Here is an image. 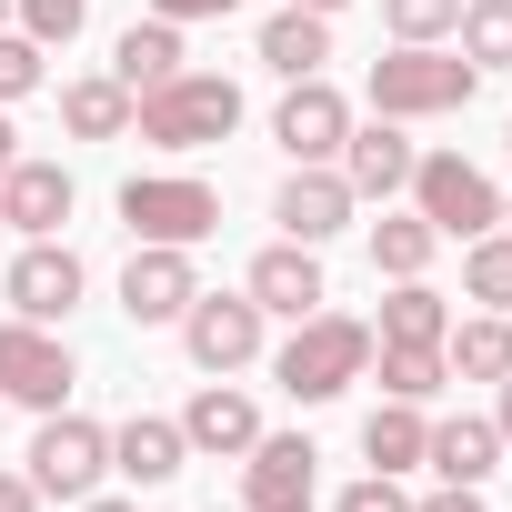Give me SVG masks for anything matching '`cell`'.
<instances>
[{"instance_id": "cell-46", "label": "cell", "mask_w": 512, "mask_h": 512, "mask_svg": "<svg viewBox=\"0 0 512 512\" xmlns=\"http://www.w3.org/2000/svg\"><path fill=\"white\" fill-rule=\"evenodd\" d=\"M0 412H11V402H0Z\"/></svg>"}, {"instance_id": "cell-34", "label": "cell", "mask_w": 512, "mask_h": 512, "mask_svg": "<svg viewBox=\"0 0 512 512\" xmlns=\"http://www.w3.org/2000/svg\"><path fill=\"white\" fill-rule=\"evenodd\" d=\"M231 11H241V0H151V21H181V31L191 21H231Z\"/></svg>"}, {"instance_id": "cell-26", "label": "cell", "mask_w": 512, "mask_h": 512, "mask_svg": "<svg viewBox=\"0 0 512 512\" xmlns=\"http://www.w3.org/2000/svg\"><path fill=\"white\" fill-rule=\"evenodd\" d=\"M422 442H432V412L422 402H372L362 412V462L372 472H422Z\"/></svg>"}, {"instance_id": "cell-43", "label": "cell", "mask_w": 512, "mask_h": 512, "mask_svg": "<svg viewBox=\"0 0 512 512\" xmlns=\"http://www.w3.org/2000/svg\"><path fill=\"white\" fill-rule=\"evenodd\" d=\"M502 151H512V121H502Z\"/></svg>"}, {"instance_id": "cell-12", "label": "cell", "mask_w": 512, "mask_h": 512, "mask_svg": "<svg viewBox=\"0 0 512 512\" xmlns=\"http://www.w3.org/2000/svg\"><path fill=\"white\" fill-rule=\"evenodd\" d=\"M272 141H282V161H342V141H352V101H342V81H332V71L282 81V101H272Z\"/></svg>"}, {"instance_id": "cell-25", "label": "cell", "mask_w": 512, "mask_h": 512, "mask_svg": "<svg viewBox=\"0 0 512 512\" xmlns=\"http://www.w3.org/2000/svg\"><path fill=\"white\" fill-rule=\"evenodd\" d=\"M432 262H442V231H432L412 201H402V211L382 201V221H372V272H382V282H422Z\"/></svg>"}, {"instance_id": "cell-33", "label": "cell", "mask_w": 512, "mask_h": 512, "mask_svg": "<svg viewBox=\"0 0 512 512\" xmlns=\"http://www.w3.org/2000/svg\"><path fill=\"white\" fill-rule=\"evenodd\" d=\"M332 512H412V492H402V472H362L332 492Z\"/></svg>"}, {"instance_id": "cell-45", "label": "cell", "mask_w": 512, "mask_h": 512, "mask_svg": "<svg viewBox=\"0 0 512 512\" xmlns=\"http://www.w3.org/2000/svg\"><path fill=\"white\" fill-rule=\"evenodd\" d=\"M0 241H11V221H0Z\"/></svg>"}, {"instance_id": "cell-8", "label": "cell", "mask_w": 512, "mask_h": 512, "mask_svg": "<svg viewBox=\"0 0 512 512\" xmlns=\"http://www.w3.org/2000/svg\"><path fill=\"white\" fill-rule=\"evenodd\" d=\"M81 392V352L51 332V322H0V402H21V412H61Z\"/></svg>"}, {"instance_id": "cell-5", "label": "cell", "mask_w": 512, "mask_h": 512, "mask_svg": "<svg viewBox=\"0 0 512 512\" xmlns=\"http://www.w3.org/2000/svg\"><path fill=\"white\" fill-rule=\"evenodd\" d=\"M171 332H181V352H191V372H201V382L251 372V362L272 352V312L251 302V292H191V312H181Z\"/></svg>"}, {"instance_id": "cell-20", "label": "cell", "mask_w": 512, "mask_h": 512, "mask_svg": "<svg viewBox=\"0 0 512 512\" xmlns=\"http://www.w3.org/2000/svg\"><path fill=\"white\" fill-rule=\"evenodd\" d=\"M422 472H432V482H472V492H482V482L502 472V432H492V412H442V422H432V442H422Z\"/></svg>"}, {"instance_id": "cell-4", "label": "cell", "mask_w": 512, "mask_h": 512, "mask_svg": "<svg viewBox=\"0 0 512 512\" xmlns=\"http://www.w3.org/2000/svg\"><path fill=\"white\" fill-rule=\"evenodd\" d=\"M111 211H121L131 241H171V251H201V241L221 231V191H211L201 171H131Z\"/></svg>"}, {"instance_id": "cell-27", "label": "cell", "mask_w": 512, "mask_h": 512, "mask_svg": "<svg viewBox=\"0 0 512 512\" xmlns=\"http://www.w3.org/2000/svg\"><path fill=\"white\" fill-rule=\"evenodd\" d=\"M362 382H382V402H442V382H452V362L442 352H412V342H372V372Z\"/></svg>"}, {"instance_id": "cell-22", "label": "cell", "mask_w": 512, "mask_h": 512, "mask_svg": "<svg viewBox=\"0 0 512 512\" xmlns=\"http://www.w3.org/2000/svg\"><path fill=\"white\" fill-rule=\"evenodd\" d=\"M61 131L71 141H131V91L111 71H71L61 81Z\"/></svg>"}, {"instance_id": "cell-23", "label": "cell", "mask_w": 512, "mask_h": 512, "mask_svg": "<svg viewBox=\"0 0 512 512\" xmlns=\"http://www.w3.org/2000/svg\"><path fill=\"white\" fill-rule=\"evenodd\" d=\"M442 332H452V302L432 292V272H422V282H392V292H382V312H372V342H412V352H442Z\"/></svg>"}, {"instance_id": "cell-42", "label": "cell", "mask_w": 512, "mask_h": 512, "mask_svg": "<svg viewBox=\"0 0 512 512\" xmlns=\"http://www.w3.org/2000/svg\"><path fill=\"white\" fill-rule=\"evenodd\" d=\"M0 31H11V0H0Z\"/></svg>"}, {"instance_id": "cell-40", "label": "cell", "mask_w": 512, "mask_h": 512, "mask_svg": "<svg viewBox=\"0 0 512 512\" xmlns=\"http://www.w3.org/2000/svg\"><path fill=\"white\" fill-rule=\"evenodd\" d=\"M292 11H322V21H342V11H352V0H292Z\"/></svg>"}, {"instance_id": "cell-37", "label": "cell", "mask_w": 512, "mask_h": 512, "mask_svg": "<svg viewBox=\"0 0 512 512\" xmlns=\"http://www.w3.org/2000/svg\"><path fill=\"white\" fill-rule=\"evenodd\" d=\"M492 432H502V462H512V372L492 382Z\"/></svg>"}, {"instance_id": "cell-35", "label": "cell", "mask_w": 512, "mask_h": 512, "mask_svg": "<svg viewBox=\"0 0 512 512\" xmlns=\"http://www.w3.org/2000/svg\"><path fill=\"white\" fill-rule=\"evenodd\" d=\"M0 512H51V502H41V482H31V472L0 462Z\"/></svg>"}, {"instance_id": "cell-19", "label": "cell", "mask_w": 512, "mask_h": 512, "mask_svg": "<svg viewBox=\"0 0 512 512\" xmlns=\"http://www.w3.org/2000/svg\"><path fill=\"white\" fill-rule=\"evenodd\" d=\"M251 61H262L272 81H312V71H332V21H322V11H292V0H272L262 31H251Z\"/></svg>"}, {"instance_id": "cell-11", "label": "cell", "mask_w": 512, "mask_h": 512, "mask_svg": "<svg viewBox=\"0 0 512 512\" xmlns=\"http://www.w3.org/2000/svg\"><path fill=\"white\" fill-rule=\"evenodd\" d=\"M191 292H201V262H191V251L131 241V262H121V322H131V332H171V322L191 312Z\"/></svg>"}, {"instance_id": "cell-39", "label": "cell", "mask_w": 512, "mask_h": 512, "mask_svg": "<svg viewBox=\"0 0 512 512\" xmlns=\"http://www.w3.org/2000/svg\"><path fill=\"white\" fill-rule=\"evenodd\" d=\"M21 161V131H11V111H0V171H11Z\"/></svg>"}, {"instance_id": "cell-18", "label": "cell", "mask_w": 512, "mask_h": 512, "mask_svg": "<svg viewBox=\"0 0 512 512\" xmlns=\"http://www.w3.org/2000/svg\"><path fill=\"white\" fill-rule=\"evenodd\" d=\"M111 472H121L131 492H161V482H181V472H191V442H181V422H171V412H131V422H111Z\"/></svg>"}, {"instance_id": "cell-10", "label": "cell", "mask_w": 512, "mask_h": 512, "mask_svg": "<svg viewBox=\"0 0 512 512\" xmlns=\"http://www.w3.org/2000/svg\"><path fill=\"white\" fill-rule=\"evenodd\" d=\"M322 502V452L312 432H262L241 452V512H312Z\"/></svg>"}, {"instance_id": "cell-14", "label": "cell", "mask_w": 512, "mask_h": 512, "mask_svg": "<svg viewBox=\"0 0 512 512\" xmlns=\"http://www.w3.org/2000/svg\"><path fill=\"white\" fill-rule=\"evenodd\" d=\"M171 422H181V442H191V462H241L251 442L272 432V422H262V402H251V392H241L231 372H221V382H201V392H191V402H181Z\"/></svg>"}, {"instance_id": "cell-31", "label": "cell", "mask_w": 512, "mask_h": 512, "mask_svg": "<svg viewBox=\"0 0 512 512\" xmlns=\"http://www.w3.org/2000/svg\"><path fill=\"white\" fill-rule=\"evenodd\" d=\"M41 81H51V51H41L31 31H0V111H21Z\"/></svg>"}, {"instance_id": "cell-28", "label": "cell", "mask_w": 512, "mask_h": 512, "mask_svg": "<svg viewBox=\"0 0 512 512\" xmlns=\"http://www.w3.org/2000/svg\"><path fill=\"white\" fill-rule=\"evenodd\" d=\"M462 302L472 312H512V231L502 221L482 241H462Z\"/></svg>"}, {"instance_id": "cell-29", "label": "cell", "mask_w": 512, "mask_h": 512, "mask_svg": "<svg viewBox=\"0 0 512 512\" xmlns=\"http://www.w3.org/2000/svg\"><path fill=\"white\" fill-rule=\"evenodd\" d=\"M452 51H462L472 71H512V0H462Z\"/></svg>"}, {"instance_id": "cell-1", "label": "cell", "mask_w": 512, "mask_h": 512, "mask_svg": "<svg viewBox=\"0 0 512 512\" xmlns=\"http://www.w3.org/2000/svg\"><path fill=\"white\" fill-rule=\"evenodd\" d=\"M472 91H482V71L462 51H442V41H392L362 71V101L382 121H452V111H472Z\"/></svg>"}, {"instance_id": "cell-24", "label": "cell", "mask_w": 512, "mask_h": 512, "mask_svg": "<svg viewBox=\"0 0 512 512\" xmlns=\"http://www.w3.org/2000/svg\"><path fill=\"white\" fill-rule=\"evenodd\" d=\"M442 362H452V382H502L512 372V312H452Z\"/></svg>"}, {"instance_id": "cell-9", "label": "cell", "mask_w": 512, "mask_h": 512, "mask_svg": "<svg viewBox=\"0 0 512 512\" xmlns=\"http://www.w3.org/2000/svg\"><path fill=\"white\" fill-rule=\"evenodd\" d=\"M81 292H91V262H81L61 231H51V241H21L11 262H0V302H11L21 322H51V332H61V322L81 312Z\"/></svg>"}, {"instance_id": "cell-17", "label": "cell", "mask_w": 512, "mask_h": 512, "mask_svg": "<svg viewBox=\"0 0 512 512\" xmlns=\"http://www.w3.org/2000/svg\"><path fill=\"white\" fill-rule=\"evenodd\" d=\"M241 292L262 302L272 322H302V312H322V302H332L322 251H302V241H262V251H251V272H241Z\"/></svg>"}, {"instance_id": "cell-36", "label": "cell", "mask_w": 512, "mask_h": 512, "mask_svg": "<svg viewBox=\"0 0 512 512\" xmlns=\"http://www.w3.org/2000/svg\"><path fill=\"white\" fill-rule=\"evenodd\" d=\"M412 512H492V502H482V492H472V482H442V492H422V502H412Z\"/></svg>"}, {"instance_id": "cell-30", "label": "cell", "mask_w": 512, "mask_h": 512, "mask_svg": "<svg viewBox=\"0 0 512 512\" xmlns=\"http://www.w3.org/2000/svg\"><path fill=\"white\" fill-rule=\"evenodd\" d=\"M11 31H31L41 51H71L91 31V0H11Z\"/></svg>"}, {"instance_id": "cell-6", "label": "cell", "mask_w": 512, "mask_h": 512, "mask_svg": "<svg viewBox=\"0 0 512 512\" xmlns=\"http://www.w3.org/2000/svg\"><path fill=\"white\" fill-rule=\"evenodd\" d=\"M31 482H41V502H91L101 482H111V422H91V412H41V432H31V462H21Z\"/></svg>"}, {"instance_id": "cell-2", "label": "cell", "mask_w": 512, "mask_h": 512, "mask_svg": "<svg viewBox=\"0 0 512 512\" xmlns=\"http://www.w3.org/2000/svg\"><path fill=\"white\" fill-rule=\"evenodd\" d=\"M362 372H372V322H362V312H332V302H322V312H302V322H292V342L272 352V382H282L302 412L342 402Z\"/></svg>"}, {"instance_id": "cell-38", "label": "cell", "mask_w": 512, "mask_h": 512, "mask_svg": "<svg viewBox=\"0 0 512 512\" xmlns=\"http://www.w3.org/2000/svg\"><path fill=\"white\" fill-rule=\"evenodd\" d=\"M71 512H141V492H91V502H71Z\"/></svg>"}, {"instance_id": "cell-13", "label": "cell", "mask_w": 512, "mask_h": 512, "mask_svg": "<svg viewBox=\"0 0 512 512\" xmlns=\"http://www.w3.org/2000/svg\"><path fill=\"white\" fill-rule=\"evenodd\" d=\"M352 181L332 171V161H292L282 171V191H272V221H282V241H302V251H322V241H342L352 231Z\"/></svg>"}, {"instance_id": "cell-15", "label": "cell", "mask_w": 512, "mask_h": 512, "mask_svg": "<svg viewBox=\"0 0 512 512\" xmlns=\"http://www.w3.org/2000/svg\"><path fill=\"white\" fill-rule=\"evenodd\" d=\"M71 211H81V181H71V161H41V151H21L11 171H0V221H11V241H51Z\"/></svg>"}, {"instance_id": "cell-7", "label": "cell", "mask_w": 512, "mask_h": 512, "mask_svg": "<svg viewBox=\"0 0 512 512\" xmlns=\"http://www.w3.org/2000/svg\"><path fill=\"white\" fill-rule=\"evenodd\" d=\"M442 241H482L492 221H502V191H492V171L482 161H462V151H422L412 161V191H402Z\"/></svg>"}, {"instance_id": "cell-16", "label": "cell", "mask_w": 512, "mask_h": 512, "mask_svg": "<svg viewBox=\"0 0 512 512\" xmlns=\"http://www.w3.org/2000/svg\"><path fill=\"white\" fill-rule=\"evenodd\" d=\"M412 161H422V141H412V121H352V141H342V181H352V201H402L412 191Z\"/></svg>"}, {"instance_id": "cell-21", "label": "cell", "mask_w": 512, "mask_h": 512, "mask_svg": "<svg viewBox=\"0 0 512 512\" xmlns=\"http://www.w3.org/2000/svg\"><path fill=\"white\" fill-rule=\"evenodd\" d=\"M191 71V41H181V21H131L121 41H111V81L141 101V91H161V81H181Z\"/></svg>"}, {"instance_id": "cell-44", "label": "cell", "mask_w": 512, "mask_h": 512, "mask_svg": "<svg viewBox=\"0 0 512 512\" xmlns=\"http://www.w3.org/2000/svg\"><path fill=\"white\" fill-rule=\"evenodd\" d=\"M211 512H241V502H211Z\"/></svg>"}, {"instance_id": "cell-32", "label": "cell", "mask_w": 512, "mask_h": 512, "mask_svg": "<svg viewBox=\"0 0 512 512\" xmlns=\"http://www.w3.org/2000/svg\"><path fill=\"white\" fill-rule=\"evenodd\" d=\"M452 21H462V0H382L392 41H452Z\"/></svg>"}, {"instance_id": "cell-41", "label": "cell", "mask_w": 512, "mask_h": 512, "mask_svg": "<svg viewBox=\"0 0 512 512\" xmlns=\"http://www.w3.org/2000/svg\"><path fill=\"white\" fill-rule=\"evenodd\" d=\"M502 231H512V191H502Z\"/></svg>"}, {"instance_id": "cell-3", "label": "cell", "mask_w": 512, "mask_h": 512, "mask_svg": "<svg viewBox=\"0 0 512 512\" xmlns=\"http://www.w3.org/2000/svg\"><path fill=\"white\" fill-rule=\"evenodd\" d=\"M131 131L151 151H211V141L241 131V81L231 71H181V81H161V91L131 101Z\"/></svg>"}]
</instances>
